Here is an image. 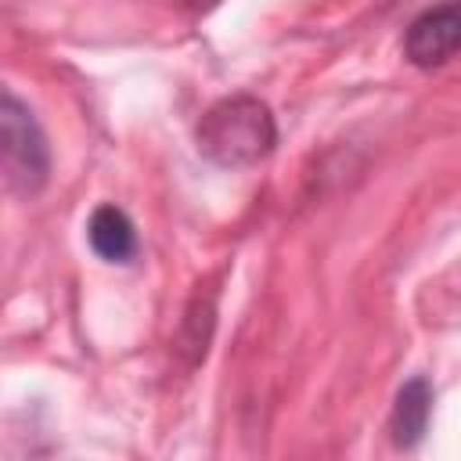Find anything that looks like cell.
<instances>
[{
	"mask_svg": "<svg viewBox=\"0 0 461 461\" xmlns=\"http://www.w3.org/2000/svg\"><path fill=\"white\" fill-rule=\"evenodd\" d=\"M194 140H198V151L209 162L238 169V166H252V162H259L274 151L277 126H274L270 108L259 97L234 94V97L216 101L202 115V122L194 130Z\"/></svg>",
	"mask_w": 461,
	"mask_h": 461,
	"instance_id": "1",
	"label": "cell"
},
{
	"mask_svg": "<svg viewBox=\"0 0 461 461\" xmlns=\"http://www.w3.org/2000/svg\"><path fill=\"white\" fill-rule=\"evenodd\" d=\"M0 151H4L7 184L14 191L36 194L47 184V173H50L47 137L36 126L32 112L14 94H4V104H0Z\"/></svg>",
	"mask_w": 461,
	"mask_h": 461,
	"instance_id": "2",
	"label": "cell"
},
{
	"mask_svg": "<svg viewBox=\"0 0 461 461\" xmlns=\"http://www.w3.org/2000/svg\"><path fill=\"white\" fill-rule=\"evenodd\" d=\"M461 50V0L421 11L403 32V54L418 68H436Z\"/></svg>",
	"mask_w": 461,
	"mask_h": 461,
	"instance_id": "3",
	"label": "cell"
},
{
	"mask_svg": "<svg viewBox=\"0 0 461 461\" xmlns=\"http://www.w3.org/2000/svg\"><path fill=\"white\" fill-rule=\"evenodd\" d=\"M429 414H432V385L418 375V378L403 382L400 393H396V403H393V414H389L393 443L403 447V450L418 447V439L425 436Z\"/></svg>",
	"mask_w": 461,
	"mask_h": 461,
	"instance_id": "4",
	"label": "cell"
},
{
	"mask_svg": "<svg viewBox=\"0 0 461 461\" xmlns=\"http://www.w3.org/2000/svg\"><path fill=\"white\" fill-rule=\"evenodd\" d=\"M86 238H90V249L108 263H126L137 252L133 220L119 205H97L86 223Z\"/></svg>",
	"mask_w": 461,
	"mask_h": 461,
	"instance_id": "5",
	"label": "cell"
}]
</instances>
